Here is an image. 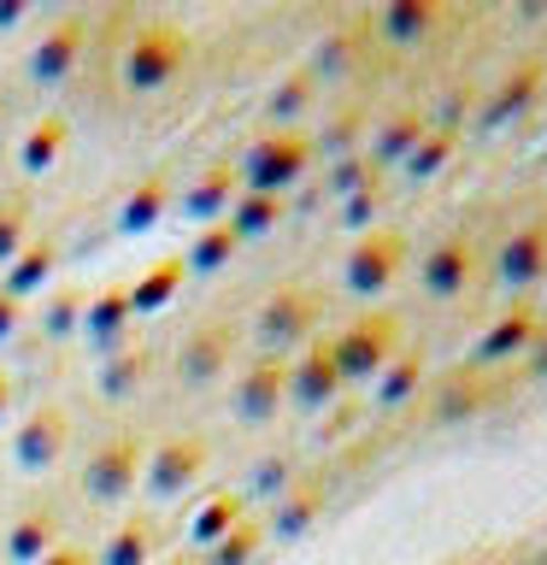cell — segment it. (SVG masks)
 Segmentation results:
<instances>
[{"label": "cell", "mask_w": 547, "mask_h": 565, "mask_svg": "<svg viewBox=\"0 0 547 565\" xmlns=\"http://www.w3.org/2000/svg\"><path fill=\"white\" fill-rule=\"evenodd\" d=\"M395 348H400V318L395 312H371L330 348V360H335V371H342V383L347 377H383V365L395 360Z\"/></svg>", "instance_id": "obj_1"}, {"label": "cell", "mask_w": 547, "mask_h": 565, "mask_svg": "<svg viewBox=\"0 0 547 565\" xmlns=\"http://www.w3.org/2000/svg\"><path fill=\"white\" fill-rule=\"evenodd\" d=\"M400 265H406V236L400 230H371V236H360L347 247L342 277H347L353 295H383L388 282L400 277Z\"/></svg>", "instance_id": "obj_2"}, {"label": "cell", "mask_w": 547, "mask_h": 565, "mask_svg": "<svg viewBox=\"0 0 547 565\" xmlns=\"http://www.w3.org/2000/svg\"><path fill=\"white\" fill-rule=\"evenodd\" d=\"M307 136H271V141H254V153H247V183H254V194H277L289 189L300 171H307Z\"/></svg>", "instance_id": "obj_3"}, {"label": "cell", "mask_w": 547, "mask_h": 565, "mask_svg": "<svg viewBox=\"0 0 547 565\" xmlns=\"http://www.w3.org/2000/svg\"><path fill=\"white\" fill-rule=\"evenodd\" d=\"M494 271H501L506 289H529L541 271H547V224H518L512 236L501 242V259H494Z\"/></svg>", "instance_id": "obj_4"}, {"label": "cell", "mask_w": 547, "mask_h": 565, "mask_svg": "<svg viewBox=\"0 0 547 565\" xmlns=\"http://www.w3.org/2000/svg\"><path fill=\"white\" fill-rule=\"evenodd\" d=\"M536 335H541L536 307H512V312H501V318H494V324L483 330V342H476V360H483V365L518 360V353L536 348Z\"/></svg>", "instance_id": "obj_5"}, {"label": "cell", "mask_w": 547, "mask_h": 565, "mask_svg": "<svg viewBox=\"0 0 547 565\" xmlns=\"http://www.w3.org/2000/svg\"><path fill=\"white\" fill-rule=\"evenodd\" d=\"M547 88V65L541 60H518L506 71L501 83H494V95H489V124H506V118H518V113H529V100H536Z\"/></svg>", "instance_id": "obj_6"}, {"label": "cell", "mask_w": 547, "mask_h": 565, "mask_svg": "<svg viewBox=\"0 0 547 565\" xmlns=\"http://www.w3.org/2000/svg\"><path fill=\"white\" fill-rule=\"evenodd\" d=\"M471 271H476V254H471L465 236H448L423 254V289L430 295H459L471 282Z\"/></svg>", "instance_id": "obj_7"}, {"label": "cell", "mask_w": 547, "mask_h": 565, "mask_svg": "<svg viewBox=\"0 0 547 565\" xmlns=\"http://www.w3.org/2000/svg\"><path fill=\"white\" fill-rule=\"evenodd\" d=\"M176 60H183V42H176L171 30H165V35H141L136 53H130V83H136V88L165 83L171 71H176Z\"/></svg>", "instance_id": "obj_8"}, {"label": "cell", "mask_w": 547, "mask_h": 565, "mask_svg": "<svg viewBox=\"0 0 547 565\" xmlns=\"http://www.w3.org/2000/svg\"><path fill=\"white\" fill-rule=\"evenodd\" d=\"M289 388H294L300 406H324V401H335V388H342V371H335L330 348H312L307 360H300V371L289 377Z\"/></svg>", "instance_id": "obj_9"}, {"label": "cell", "mask_w": 547, "mask_h": 565, "mask_svg": "<svg viewBox=\"0 0 547 565\" xmlns=\"http://www.w3.org/2000/svg\"><path fill=\"white\" fill-rule=\"evenodd\" d=\"M377 24L395 35V42H418V35H430L441 24V7L436 0H395V7H383Z\"/></svg>", "instance_id": "obj_10"}, {"label": "cell", "mask_w": 547, "mask_h": 565, "mask_svg": "<svg viewBox=\"0 0 547 565\" xmlns=\"http://www.w3.org/2000/svg\"><path fill=\"white\" fill-rule=\"evenodd\" d=\"M307 324H312V295H300V289H282L259 318V330L271 335V342H289V335H300Z\"/></svg>", "instance_id": "obj_11"}, {"label": "cell", "mask_w": 547, "mask_h": 565, "mask_svg": "<svg viewBox=\"0 0 547 565\" xmlns=\"http://www.w3.org/2000/svg\"><path fill=\"white\" fill-rule=\"evenodd\" d=\"M282 388H289V371H282V365H259L254 377L242 383L236 406H242L247 418H271V413H277V401H282Z\"/></svg>", "instance_id": "obj_12"}, {"label": "cell", "mask_w": 547, "mask_h": 565, "mask_svg": "<svg viewBox=\"0 0 547 565\" xmlns=\"http://www.w3.org/2000/svg\"><path fill=\"white\" fill-rule=\"evenodd\" d=\"M418 383H423V353H400V360L383 365L377 401H383V406H400L406 395H418Z\"/></svg>", "instance_id": "obj_13"}, {"label": "cell", "mask_w": 547, "mask_h": 565, "mask_svg": "<svg viewBox=\"0 0 547 565\" xmlns=\"http://www.w3.org/2000/svg\"><path fill=\"white\" fill-rule=\"evenodd\" d=\"M453 148H459V136H453V130H423V136H418V148L406 153V171H412L418 183H423V177H436L441 166H448Z\"/></svg>", "instance_id": "obj_14"}, {"label": "cell", "mask_w": 547, "mask_h": 565, "mask_svg": "<svg viewBox=\"0 0 547 565\" xmlns=\"http://www.w3.org/2000/svg\"><path fill=\"white\" fill-rule=\"evenodd\" d=\"M194 466H206V448L201 441H171L165 454H159V466H153V483L159 489H176V483H189Z\"/></svg>", "instance_id": "obj_15"}, {"label": "cell", "mask_w": 547, "mask_h": 565, "mask_svg": "<svg viewBox=\"0 0 547 565\" xmlns=\"http://www.w3.org/2000/svg\"><path fill=\"white\" fill-rule=\"evenodd\" d=\"M418 136H423V118H418V113H400V118H388V124H383L377 153H383V159H406V153L418 148Z\"/></svg>", "instance_id": "obj_16"}, {"label": "cell", "mask_w": 547, "mask_h": 565, "mask_svg": "<svg viewBox=\"0 0 547 565\" xmlns=\"http://www.w3.org/2000/svg\"><path fill=\"white\" fill-rule=\"evenodd\" d=\"M224 353H229V335L224 330H212V335H194L189 353H183V377H201V371H218L224 365Z\"/></svg>", "instance_id": "obj_17"}, {"label": "cell", "mask_w": 547, "mask_h": 565, "mask_svg": "<svg viewBox=\"0 0 547 565\" xmlns=\"http://www.w3.org/2000/svg\"><path fill=\"white\" fill-rule=\"evenodd\" d=\"M53 424H60V418L42 413L30 430H18V459H24V466H42V459L53 454V441H60V430H53Z\"/></svg>", "instance_id": "obj_18"}, {"label": "cell", "mask_w": 547, "mask_h": 565, "mask_svg": "<svg viewBox=\"0 0 547 565\" xmlns=\"http://www.w3.org/2000/svg\"><path fill=\"white\" fill-rule=\"evenodd\" d=\"M130 466H136V448H130V441H118L112 454L95 459V489H100V494H106V489H124V483H130Z\"/></svg>", "instance_id": "obj_19"}, {"label": "cell", "mask_w": 547, "mask_h": 565, "mask_svg": "<svg viewBox=\"0 0 547 565\" xmlns=\"http://www.w3.org/2000/svg\"><path fill=\"white\" fill-rule=\"evenodd\" d=\"M141 554H148V524H130L112 547H106V565H141Z\"/></svg>", "instance_id": "obj_20"}, {"label": "cell", "mask_w": 547, "mask_h": 565, "mask_svg": "<svg viewBox=\"0 0 547 565\" xmlns=\"http://www.w3.org/2000/svg\"><path fill=\"white\" fill-rule=\"evenodd\" d=\"M271 218H277V194H254V201H242V218L229 224V230H236V236H247V230H265Z\"/></svg>", "instance_id": "obj_21"}, {"label": "cell", "mask_w": 547, "mask_h": 565, "mask_svg": "<svg viewBox=\"0 0 547 565\" xmlns=\"http://www.w3.org/2000/svg\"><path fill=\"white\" fill-rule=\"evenodd\" d=\"M483 406H489V395H483V383H476V377H465L459 388L441 395V413H483Z\"/></svg>", "instance_id": "obj_22"}, {"label": "cell", "mask_w": 547, "mask_h": 565, "mask_svg": "<svg viewBox=\"0 0 547 565\" xmlns=\"http://www.w3.org/2000/svg\"><path fill=\"white\" fill-rule=\"evenodd\" d=\"M236 242H242V236H236L229 224H224V230H212V236L194 247V265H224L229 254H236Z\"/></svg>", "instance_id": "obj_23"}, {"label": "cell", "mask_w": 547, "mask_h": 565, "mask_svg": "<svg viewBox=\"0 0 547 565\" xmlns=\"http://www.w3.org/2000/svg\"><path fill=\"white\" fill-rule=\"evenodd\" d=\"M224 530H236V501H212L201 512V524H194V536L212 542V536H224Z\"/></svg>", "instance_id": "obj_24"}, {"label": "cell", "mask_w": 547, "mask_h": 565, "mask_svg": "<svg viewBox=\"0 0 547 565\" xmlns=\"http://www.w3.org/2000/svg\"><path fill=\"white\" fill-rule=\"evenodd\" d=\"M176 277H183V259H165V265H159V271L148 277V289L136 295V307H148V300H165V295L176 289Z\"/></svg>", "instance_id": "obj_25"}, {"label": "cell", "mask_w": 547, "mask_h": 565, "mask_svg": "<svg viewBox=\"0 0 547 565\" xmlns=\"http://www.w3.org/2000/svg\"><path fill=\"white\" fill-rule=\"evenodd\" d=\"M259 547V524H236L229 530V542L218 547V565H236V559H247Z\"/></svg>", "instance_id": "obj_26"}, {"label": "cell", "mask_w": 547, "mask_h": 565, "mask_svg": "<svg viewBox=\"0 0 547 565\" xmlns=\"http://www.w3.org/2000/svg\"><path fill=\"white\" fill-rule=\"evenodd\" d=\"M318 507H324V489H300L294 501L282 507V530H300V524H307V519H312Z\"/></svg>", "instance_id": "obj_27"}, {"label": "cell", "mask_w": 547, "mask_h": 565, "mask_svg": "<svg viewBox=\"0 0 547 565\" xmlns=\"http://www.w3.org/2000/svg\"><path fill=\"white\" fill-rule=\"evenodd\" d=\"M224 194H229V171H212L206 183H201V194H194V206H218Z\"/></svg>", "instance_id": "obj_28"}, {"label": "cell", "mask_w": 547, "mask_h": 565, "mask_svg": "<svg viewBox=\"0 0 547 565\" xmlns=\"http://www.w3.org/2000/svg\"><path fill=\"white\" fill-rule=\"evenodd\" d=\"M53 130H60V124H42V130H35V148L24 153L30 166H42V159H47V148H53Z\"/></svg>", "instance_id": "obj_29"}, {"label": "cell", "mask_w": 547, "mask_h": 565, "mask_svg": "<svg viewBox=\"0 0 547 565\" xmlns=\"http://www.w3.org/2000/svg\"><path fill=\"white\" fill-rule=\"evenodd\" d=\"M529 371H536V377H547V324H541V335H536V348H529Z\"/></svg>", "instance_id": "obj_30"}, {"label": "cell", "mask_w": 547, "mask_h": 565, "mask_svg": "<svg viewBox=\"0 0 547 565\" xmlns=\"http://www.w3.org/2000/svg\"><path fill=\"white\" fill-rule=\"evenodd\" d=\"M536 565H547V547H541V554H536Z\"/></svg>", "instance_id": "obj_31"}, {"label": "cell", "mask_w": 547, "mask_h": 565, "mask_svg": "<svg viewBox=\"0 0 547 565\" xmlns=\"http://www.w3.org/2000/svg\"><path fill=\"white\" fill-rule=\"evenodd\" d=\"M176 565H189V559H176Z\"/></svg>", "instance_id": "obj_32"}]
</instances>
